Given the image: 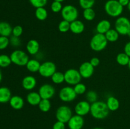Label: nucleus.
Segmentation results:
<instances>
[{
  "label": "nucleus",
  "mask_w": 130,
  "mask_h": 129,
  "mask_svg": "<svg viewBox=\"0 0 130 129\" xmlns=\"http://www.w3.org/2000/svg\"><path fill=\"white\" fill-rule=\"evenodd\" d=\"M106 102L101 101H96L91 104L90 113L91 116L96 120H103L108 116L109 114Z\"/></svg>",
  "instance_id": "nucleus-1"
},
{
  "label": "nucleus",
  "mask_w": 130,
  "mask_h": 129,
  "mask_svg": "<svg viewBox=\"0 0 130 129\" xmlns=\"http://www.w3.org/2000/svg\"><path fill=\"white\" fill-rule=\"evenodd\" d=\"M105 13L113 18H118L123 13L124 7L119 3L118 0H108L104 5Z\"/></svg>",
  "instance_id": "nucleus-2"
},
{
  "label": "nucleus",
  "mask_w": 130,
  "mask_h": 129,
  "mask_svg": "<svg viewBox=\"0 0 130 129\" xmlns=\"http://www.w3.org/2000/svg\"><path fill=\"white\" fill-rule=\"evenodd\" d=\"M107 44L108 41L105 34L96 33L90 40V46L94 51L100 52L106 48Z\"/></svg>",
  "instance_id": "nucleus-3"
},
{
  "label": "nucleus",
  "mask_w": 130,
  "mask_h": 129,
  "mask_svg": "<svg viewBox=\"0 0 130 129\" xmlns=\"http://www.w3.org/2000/svg\"><path fill=\"white\" fill-rule=\"evenodd\" d=\"M114 29L119 35H127L130 32V20L126 16H120L115 21Z\"/></svg>",
  "instance_id": "nucleus-4"
},
{
  "label": "nucleus",
  "mask_w": 130,
  "mask_h": 129,
  "mask_svg": "<svg viewBox=\"0 0 130 129\" xmlns=\"http://www.w3.org/2000/svg\"><path fill=\"white\" fill-rule=\"evenodd\" d=\"M12 63L19 66L24 67L26 66L28 61L29 60V57L25 51L20 49L14 50L10 55Z\"/></svg>",
  "instance_id": "nucleus-5"
},
{
  "label": "nucleus",
  "mask_w": 130,
  "mask_h": 129,
  "mask_svg": "<svg viewBox=\"0 0 130 129\" xmlns=\"http://www.w3.org/2000/svg\"><path fill=\"white\" fill-rule=\"evenodd\" d=\"M61 15L63 20H67L70 23L77 20L79 16V11L76 6L71 5H67L63 6Z\"/></svg>",
  "instance_id": "nucleus-6"
},
{
  "label": "nucleus",
  "mask_w": 130,
  "mask_h": 129,
  "mask_svg": "<svg viewBox=\"0 0 130 129\" xmlns=\"http://www.w3.org/2000/svg\"><path fill=\"white\" fill-rule=\"evenodd\" d=\"M72 111L70 107L66 105H62L57 108L55 113V117L57 121L64 123H67L72 116Z\"/></svg>",
  "instance_id": "nucleus-7"
},
{
  "label": "nucleus",
  "mask_w": 130,
  "mask_h": 129,
  "mask_svg": "<svg viewBox=\"0 0 130 129\" xmlns=\"http://www.w3.org/2000/svg\"><path fill=\"white\" fill-rule=\"evenodd\" d=\"M77 95L71 85L65 86L59 91L58 97L60 99L64 102H71L76 99Z\"/></svg>",
  "instance_id": "nucleus-8"
},
{
  "label": "nucleus",
  "mask_w": 130,
  "mask_h": 129,
  "mask_svg": "<svg viewBox=\"0 0 130 129\" xmlns=\"http://www.w3.org/2000/svg\"><path fill=\"white\" fill-rule=\"evenodd\" d=\"M65 82L69 85H75L81 82L82 77L78 70L70 68L67 70L64 73Z\"/></svg>",
  "instance_id": "nucleus-9"
},
{
  "label": "nucleus",
  "mask_w": 130,
  "mask_h": 129,
  "mask_svg": "<svg viewBox=\"0 0 130 129\" xmlns=\"http://www.w3.org/2000/svg\"><path fill=\"white\" fill-rule=\"evenodd\" d=\"M57 72V67L53 62L46 61L41 64L39 73L41 77L50 78Z\"/></svg>",
  "instance_id": "nucleus-10"
},
{
  "label": "nucleus",
  "mask_w": 130,
  "mask_h": 129,
  "mask_svg": "<svg viewBox=\"0 0 130 129\" xmlns=\"http://www.w3.org/2000/svg\"><path fill=\"white\" fill-rule=\"evenodd\" d=\"M38 92L42 99H50L55 94V89L50 83H44L39 87Z\"/></svg>",
  "instance_id": "nucleus-11"
},
{
  "label": "nucleus",
  "mask_w": 130,
  "mask_h": 129,
  "mask_svg": "<svg viewBox=\"0 0 130 129\" xmlns=\"http://www.w3.org/2000/svg\"><path fill=\"white\" fill-rule=\"evenodd\" d=\"M91 103L86 100L79 101L74 107V111L76 115L81 116H85L90 113Z\"/></svg>",
  "instance_id": "nucleus-12"
},
{
  "label": "nucleus",
  "mask_w": 130,
  "mask_h": 129,
  "mask_svg": "<svg viewBox=\"0 0 130 129\" xmlns=\"http://www.w3.org/2000/svg\"><path fill=\"white\" fill-rule=\"evenodd\" d=\"M82 78H89L93 75L95 67L90 63V61H85L81 63L78 69Z\"/></svg>",
  "instance_id": "nucleus-13"
},
{
  "label": "nucleus",
  "mask_w": 130,
  "mask_h": 129,
  "mask_svg": "<svg viewBox=\"0 0 130 129\" xmlns=\"http://www.w3.org/2000/svg\"><path fill=\"white\" fill-rule=\"evenodd\" d=\"M85 124L83 116L79 115H72L67 122V126L69 129H82Z\"/></svg>",
  "instance_id": "nucleus-14"
},
{
  "label": "nucleus",
  "mask_w": 130,
  "mask_h": 129,
  "mask_svg": "<svg viewBox=\"0 0 130 129\" xmlns=\"http://www.w3.org/2000/svg\"><path fill=\"white\" fill-rule=\"evenodd\" d=\"M37 85L36 78L32 75H27L24 77L22 80V86L24 89L30 91L34 89Z\"/></svg>",
  "instance_id": "nucleus-15"
},
{
  "label": "nucleus",
  "mask_w": 130,
  "mask_h": 129,
  "mask_svg": "<svg viewBox=\"0 0 130 129\" xmlns=\"http://www.w3.org/2000/svg\"><path fill=\"white\" fill-rule=\"evenodd\" d=\"M26 49L27 53L30 55H36L40 49V44L36 39H30L26 44Z\"/></svg>",
  "instance_id": "nucleus-16"
},
{
  "label": "nucleus",
  "mask_w": 130,
  "mask_h": 129,
  "mask_svg": "<svg viewBox=\"0 0 130 129\" xmlns=\"http://www.w3.org/2000/svg\"><path fill=\"white\" fill-rule=\"evenodd\" d=\"M9 104L13 110H20L24 107V100L21 96L15 95V96H11L9 101Z\"/></svg>",
  "instance_id": "nucleus-17"
},
{
  "label": "nucleus",
  "mask_w": 130,
  "mask_h": 129,
  "mask_svg": "<svg viewBox=\"0 0 130 129\" xmlns=\"http://www.w3.org/2000/svg\"><path fill=\"white\" fill-rule=\"evenodd\" d=\"M42 98L39 95V92L35 91H31L29 92L26 96V101L28 104L31 106H38Z\"/></svg>",
  "instance_id": "nucleus-18"
},
{
  "label": "nucleus",
  "mask_w": 130,
  "mask_h": 129,
  "mask_svg": "<svg viewBox=\"0 0 130 129\" xmlns=\"http://www.w3.org/2000/svg\"><path fill=\"white\" fill-rule=\"evenodd\" d=\"M111 29V24L107 20H102L96 24V33L102 34H105L107 32Z\"/></svg>",
  "instance_id": "nucleus-19"
},
{
  "label": "nucleus",
  "mask_w": 130,
  "mask_h": 129,
  "mask_svg": "<svg viewBox=\"0 0 130 129\" xmlns=\"http://www.w3.org/2000/svg\"><path fill=\"white\" fill-rule=\"evenodd\" d=\"M85 29V25L82 21L76 20L71 22L70 30L73 34H80L84 32Z\"/></svg>",
  "instance_id": "nucleus-20"
},
{
  "label": "nucleus",
  "mask_w": 130,
  "mask_h": 129,
  "mask_svg": "<svg viewBox=\"0 0 130 129\" xmlns=\"http://www.w3.org/2000/svg\"><path fill=\"white\" fill-rule=\"evenodd\" d=\"M106 104L110 111H116L119 108L120 102L118 99L114 96H109L107 99Z\"/></svg>",
  "instance_id": "nucleus-21"
},
{
  "label": "nucleus",
  "mask_w": 130,
  "mask_h": 129,
  "mask_svg": "<svg viewBox=\"0 0 130 129\" xmlns=\"http://www.w3.org/2000/svg\"><path fill=\"white\" fill-rule=\"evenodd\" d=\"M11 96L10 89L6 87H0V103L9 102Z\"/></svg>",
  "instance_id": "nucleus-22"
},
{
  "label": "nucleus",
  "mask_w": 130,
  "mask_h": 129,
  "mask_svg": "<svg viewBox=\"0 0 130 129\" xmlns=\"http://www.w3.org/2000/svg\"><path fill=\"white\" fill-rule=\"evenodd\" d=\"M12 27L6 22H0V36L8 37L12 34Z\"/></svg>",
  "instance_id": "nucleus-23"
},
{
  "label": "nucleus",
  "mask_w": 130,
  "mask_h": 129,
  "mask_svg": "<svg viewBox=\"0 0 130 129\" xmlns=\"http://www.w3.org/2000/svg\"><path fill=\"white\" fill-rule=\"evenodd\" d=\"M41 64V63L38 59H29L25 67L29 72L31 73H36V72H39Z\"/></svg>",
  "instance_id": "nucleus-24"
},
{
  "label": "nucleus",
  "mask_w": 130,
  "mask_h": 129,
  "mask_svg": "<svg viewBox=\"0 0 130 129\" xmlns=\"http://www.w3.org/2000/svg\"><path fill=\"white\" fill-rule=\"evenodd\" d=\"M105 36L108 42H115L119 39V34L115 29H110L109 31L105 33Z\"/></svg>",
  "instance_id": "nucleus-25"
},
{
  "label": "nucleus",
  "mask_w": 130,
  "mask_h": 129,
  "mask_svg": "<svg viewBox=\"0 0 130 129\" xmlns=\"http://www.w3.org/2000/svg\"><path fill=\"white\" fill-rule=\"evenodd\" d=\"M48 11L44 7H40L36 8L35 16L38 20L44 21L48 17Z\"/></svg>",
  "instance_id": "nucleus-26"
},
{
  "label": "nucleus",
  "mask_w": 130,
  "mask_h": 129,
  "mask_svg": "<svg viewBox=\"0 0 130 129\" xmlns=\"http://www.w3.org/2000/svg\"><path fill=\"white\" fill-rule=\"evenodd\" d=\"M116 61L121 66H128L129 63L130 57L128 56L125 53H120L117 55Z\"/></svg>",
  "instance_id": "nucleus-27"
},
{
  "label": "nucleus",
  "mask_w": 130,
  "mask_h": 129,
  "mask_svg": "<svg viewBox=\"0 0 130 129\" xmlns=\"http://www.w3.org/2000/svg\"><path fill=\"white\" fill-rule=\"evenodd\" d=\"M38 108L42 112L47 113L50 110L51 108H52V103H51L50 99H42L41 101L38 104Z\"/></svg>",
  "instance_id": "nucleus-28"
},
{
  "label": "nucleus",
  "mask_w": 130,
  "mask_h": 129,
  "mask_svg": "<svg viewBox=\"0 0 130 129\" xmlns=\"http://www.w3.org/2000/svg\"><path fill=\"white\" fill-rule=\"evenodd\" d=\"M51 79L55 84H61L65 82L64 73L60 72H56L51 77Z\"/></svg>",
  "instance_id": "nucleus-29"
},
{
  "label": "nucleus",
  "mask_w": 130,
  "mask_h": 129,
  "mask_svg": "<svg viewBox=\"0 0 130 129\" xmlns=\"http://www.w3.org/2000/svg\"><path fill=\"white\" fill-rule=\"evenodd\" d=\"M83 16L84 18L87 21H93L95 18L96 13L92 8L85 9L83 12Z\"/></svg>",
  "instance_id": "nucleus-30"
},
{
  "label": "nucleus",
  "mask_w": 130,
  "mask_h": 129,
  "mask_svg": "<svg viewBox=\"0 0 130 129\" xmlns=\"http://www.w3.org/2000/svg\"><path fill=\"white\" fill-rule=\"evenodd\" d=\"M12 63L10 56L5 54H0V67L6 68Z\"/></svg>",
  "instance_id": "nucleus-31"
},
{
  "label": "nucleus",
  "mask_w": 130,
  "mask_h": 129,
  "mask_svg": "<svg viewBox=\"0 0 130 129\" xmlns=\"http://www.w3.org/2000/svg\"><path fill=\"white\" fill-rule=\"evenodd\" d=\"M70 26H71V23L69 22L63 20L60 22L58 24V29L60 32L66 33L70 30Z\"/></svg>",
  "instance_id": "nucleus-32"
},
{
  "label": "nucleus",
  "mask_w": 130,
  "mask_h": 129,
  "mask_svg": "<svg viewBox=\"0 0 130 129\" xmlns=\"http://www.w3.org/2000/svg\"><path fill=\"white\" fill-rule=\"evenodd\" d=\"M73 88L77 95L84 94L86 92V86L81 82H79L74 85Z\"/></svg>",
  "instance_id": "nucleus-33"
},
{
  "label": "nucleus",
  "mask_w": 130,
  "mask_h": 129,
  "mask_svg": "<svg viewBox=\"0 0 130 129\" xmlns=\"http://www.w3.org/2000/svg\"><path fill=\"white\" fill-rule=\"evenodd\" d=\"M95 3V0H79V5L83 10L93 8Z\"/></svg>",
  "instance_id": "nucleus-34"
},
{
  "label": "nucleus",
  "mask_w": 130,
  "mask_h": 129,
  "mask_svg": "<svg viewBox=\"0 0 130 129\" xmlns=\"http://www.w3.org/2000/svg\"><path fill=\"white\" fill-rule=\"evenodd\" d=\"M86 101H88L90 103H93L98 101V95L95 91H89L86 94Z\"/></svg>",
  "instance_id": "nucleus-35"
},
{
  "label": "nucleus",
  "mask_w": 130,
  "mask_h": 129,
  "mask_svg": "<svg viewBox=\"0 0 130 129\" xmlns=\"http://www.w3.org/2000/svg\"><path fill=\"white\" fill-rule=\"evenodd\" d=\"M29 1L30 5L36 8L44 7L48 3V0H29Z\"/></svg>",
  "instance_id": "nucleus-36"
},
{
  "label": "nucleus",
  "mask_w": 130,
  "mask_h": 129,
  "mask_svg": "<svg viewBox=\"0 0 130 129\" xmlns=\"http://www.w3.org/2000/svg\"><path fill=\"white\" fill-rule=\"evenodd\" d=\"M62 8H63V6H62V3L58 2V1H53L51 5V10L53 13H55L61 12Z\"/></svg>",
  "instance_id": "nucleus-37"
},
{
  "label": "nucleus",
  "mask_w": 130,
  "mask_h": 129,
  "mask_svg": "<svg viewBox=\"0 0 130 129\" xmlns=\"http://www.w3.org/2000/svg\"><path fill=\"white\" fill-rule=\"evenodd\" d=\"M10 45V39L8 37L0 36V50H4Z\"/></svg>",
  "instance_id": "nucleus-38"
},
{
  "label": "nucleus",
  "mask_w": 130,
  "mask_h": 129,
  "mask_svg": "<svg viewBox=\"0 0 130 129\" xmlns=\"http://www.w3.org/2000/svg\"><path fill=\"white\" fill-rule=\"evenodd\" d=\"M10 44L13 47L17 48L21 45V40L19 37H15L12 35L10 39Z\"/></svg>",
  "instance_id": "nucleus-39"
},
{
  "label": "nucleus",
  "mask_w": 130,
  "mask_h": 129,
  "mask_svg": "<svg viewBox=\"0 0 130 129\" xmlns=\"http://www.w3.org/2000/svg\"><path fill=\"white\" fill-rule=\"evenodd\" d=\"M23 34V28L20 25H16L12 29V35L20 37Z\"/></svg>",
  "instance_id": "nucleus-40"
},
{
  "label": "nucleus",
  "mask_w": 130,
  "mask_h": 129,
  "mask_svg": "<svg viewBox=\"0 0 130 129\" xmlns=\"http://www.w3.org/2000/svg\"><path fill=\"white\" fill-rule=\"evenodd\" d=\"M52 129H66V123L57 121L53 125Z\"/></svg>",
  "instance_id": "nucleus-41"
},
{
  "label": "nucleus",
  "mask_w": 130,
  "mask_h": 129,
  "mask_svg": "<svg viewBox=\"0 0 130 129\" xmlns=\"http://www.w3.org/2000/svg\"><path fill=\"white\" fill-rule=\"evenodd\" d=\"M90 63L92 64V66H93L94 67H96L100 64V59L97 57H93L92 58H91V59L90 60Z\"/></svg>",
  "instance_id": "nucleus-42"
},
{
  "label": "nucleus",
  "mask_w": 130,
  "mask_h": 129,
  "mask_svg": "<svg viewBox=\"0 0 130 129\" xmlns=\"http://www.w3.org/2000/svg\"><path fill=\"white\" fill-rule=\"evenodd\" d=\"M124 53L130 57V41L126 43L124 46Z\"/></svg>",
  "instance_id": "nucleus-43"
},
{
  "label": "nucleus",
  "mask_w": 130,
  "mask_h": 129,
  "mask_svg": "<svg viewBox=\"0 0 130 129\" xmlns=\"http://www.w3.org/2000/svg\"><path fill=\"white\" fill-rule=\"evenodd\" d=\"M118 1L123 7H124V6H128L130 0H118Z\"/></svg>",
  "instance_id": "nucleus-44"
},
{
  "label": "nucleus",
  "mask_w": 130,
  "mask_h": 129,
  "mask_svg": "<svg viewBox=\"0 0 130 129\" xmlns=\"http://www.w3.org/2000/svg\"><path fill=\"white\" fill-rule=\"evenodd\" d=\"M2 78H3V75H2V72H1V69H0V83L2 81Z\"/></svg>",
  "instance_id": "nucleus-45"
},
{
  "label": "nucleus",
  "mask_w": 130,
  "mask_h": 129,
  "mask_svg": "<svg viewBox=\"0 0 130 129\" xmlns=\"http://www.w3.org/2000/svg\"><path fill=\"white\" fill-rule=\"evenodd\" d=\"M53 1H58V2H60L62 3L65 1V0H53Z\"/></svg>",
  "instance_id": "nucleus-46"
},
{
  "label": "nucleus",
  "mask_w": 130,
  "mask_h": 129,
  "mask_svg": "<svg viewBox=\"0 0 130 129\" xmlns=\"http://www.w3.org/2000/svg\"><path fill=\"white\" fill-rule=\"evenodd\" d=\"M127 7H128V10H129V11H130V1H129V4H128V6H127Z\"/></svg>",
  "instance_id": "nucleus-47"
},
{
  "label": "nucleus",
  "mask_w": 130,
  "mask_h": 129,
  "mask_svg": "<svg viewBox=\"0 0 130 129\" xmlns=\"http://www.w3.org/2000/svg\"><path fill=\"white\" fill-rule=\"evenodd\" d=\"M91 129H103V128H100V127H95V128H93Z\"/></svg>",
  "instance_id": "nucleus-48"
},
{
  "label": "nucleus",
  "mask_w": 130,
  "mask_h": 129,
  "mask_svg": "<svg viewBox=\"0 0 130 129\" xmlns=\"http://www.w3.org/2000/svg\"><path fill=\"white\" fill-rule=\"evenodd\" d=\"M128 68H129V69L130 70V59H129V63H128Z\"/></svg>",
  "instance_id": "nucleus-49"
},
{
  "label": "nucleus",
  "mask_w": 130,
  "mask_h": 129,
  "mask_svg": "<svg viewBox=\"0 0 130 129\" xmlns=\"http://www.w3.org/2000/svg\"><path fill=\"white\" fill-rule=\"evenodd\" d=\"M128 36H129V39H130V32L129 33V34H128Z\"/></svg>",
  "instance_id": "nucleus-50"
},
{
  "label": "nucleus",
  "mask_w": 130,
  "mask_h": 129,
  "mask_svg": "<svg viewBox=\"0 0 130 129\" xmlns=\"http://www.w3.org/2000/svg\"><path fill=\"white\" fill-rule=\"evenodd\" d=\"M129 20H130V18H129Z\"/></svg>",
  "instance_id": "nucleus-51"
}]
</instances>
